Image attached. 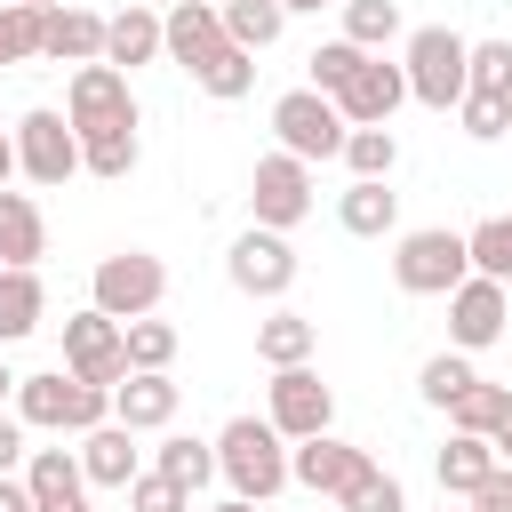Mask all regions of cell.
<instances>
[{"label":"cell","mask_w":512,"mask_h":512,"mask_svg":"<svg viewBox=\"0 0 512 512\" xmlns=\"http://www.w3.org/2000/svg\"><path fill=\"white\" fill-rule=\"evenodd\" d=\"M0 512H40V504H32V488H24V480H0Z\"/></svg>","instance_id":"cell-45"},{"label":"cell","mask_w":512,"mask_h":512,"mask_svg":"<svg viewBox=\"0 0 512 512\" xmlns=\"http://www.w3.org/2000/svg\"><path fill=\"white\" fill-rule=\"evenodd\" d=\"M8 400H16V376H8V360H0V408H8Z\"/></svg>","instance_id":"cell-50"},{"label":"cell","mask_w":512,"mask_h":512,"mask_svg":"<svg viewBox=\"0 0 512 512\" xmlns=\"http://www.w3.org/2000/svg\"><path fill=\"white\" fill-rule=\"evenodd\" d=\"M152 472H168V480H184L192 496L216 480V440H192V432H168L160 448H152Z\"/></svg>","instance_id":"cell-27"},{"label":"cell","mask_w":512,"mask_h":512,"mask_svg":"<svg viewBox=\"0 0 512 512\" xmlns=\"http://www.w3.org/2000/svg\"><path fill=\"white\" fill-rule=\"evenodd\" d=\"M24 8H56V0H24Z\"/></svg>","instance_id":"cell-53"},{"label":"cell","mask_w":512,"mask_h":512,"mask_svg":"<svg viewBox=\"0 0 512 512\" xmlns=\"http://www.w3.org/2000/svg\"><path fill=\"white\" fill-rule=\"evenodd\" d=\"M504 320H512V288L504 280H464L456 296H448V344L456 352H488L496 336H504Z\"/></svg>","instance_id":"cell-14"},{"label":"cell","mask_w":512,"mask_h":512,"mask_svg":"<svg viewBox=\"0 0 512 512\" xmlns=\"http://www.w3.org/2000/svg\"><path fill=\"white\" fill-rule=\"evenodd\" d=\"M312 168L296 160V152H264L256 160V176H248V208H256V224L264 232H296L304 216H312Z\"/></svg>","instance_id":"cell-10"},{"label":"cell","mask_w":512,"mask_h":512,"mask_svg":"<svg viewBox=\"0 0 512 512\" xmlns=\"http://www.w3.org/2000/svg\"><path fill=\"white\" fill-rule=\"evenodd\" d=\"M344 512H408V488H400V480L376 464V472H368V480L344 496Z\"/></svg>","instance_id":"cell-42"},{"label":"cell","mask_w":512,"mask_h":512,"mask_svg":"<svg viewBox=\"0 0 512 512\" xmlns=\"http://www.w3.org/2000/svg\"><path fill=\"white\" fill-rule=\"evenodd\" d=\"M48 64H104V16L96 8H72V0H56L48 8V48H40Z\"/></svg>","instance_id":"cell-20"},{"label":"cell","mask_w":512,"mask_h":512,"mask_svg":"<svg viewBox=\"0 0 512 512\" xmlns=\"http://www.w3.org/2000/svg\"><path fill=\"white\" fill-rule=\"evenodd\" d=\"M344 40L352 48H392L400 40V0H344Z\"/></svg>","instance_id":"cell-34"},{"label":"cell","mask_w":512,"mask_h":512,"mask_svg":"<svg viewBox=\"0 0 512 512\" xmlns=\"http://www.w3.org/2000/svg\"><path fill=\"white\" fill-rule=\"evenodd\" d=\"M120 336H128V368H152V376H160V368L176 360V320H160V312L128 320Z\"/></svg>","instance_id":"cell-36"},{"label":"cell","mask_w":512,"mask_h":512,"mask_svg":"<svg viewBox=\"0 0 512 512\" xmlns=\"http://www.w3.org/2000/svg\"><path fill=\"white\" fill-rule=\"evenodd\" d=\"M400 104H408V72L384 64V56H360V72L336 88V112H344L352 128H392Z\"/></svg>","instance_id":"cell-15"},{"label":"cell","mask_w":512,"mask_h":512,"mask_svg":"<svg viewBox=\"0 0 512 512\" xmlns=\"http://www.w3.org/2000/svg\"><path fill=\"white\" fill-rule=\"evenodd\" d=\"M472 384H480L472 352H432V360H424V376H416V392H424L432 408H456V400H464Z\"/></svg>","instance_id":"cell-33"},{"label":"cell","mask_w":512,"mask_h":512,"mask_svg":"<svg viewBox=\"0 0 512 512\" xmlns=\"http://www.w3.org/2000/svg\"><path fill=\"white\" fill-rule=\"evenodd\" d=\"M224 280H232L240 296H256V304H280V296L296 288V248H288V232L248 224V232L224 248Z\"/></svg>","instance_id":"cell-8"},{"label":"cell","mask_w":512,"mask_h":512,"mask_svg":"<svg viewBox=\"0 0 512 512\" xmlns=\"http://www.w3.org/2000/svg\"><path fill=\"white\" fill-rule=\"evenodd\" d=\"M24 432H32V424H24L16 408H0V480H16V472H24V456H32V448H24Z\"/></svg>","instance_id":"cell-43"},{"label":"cell","mask_w":512,"mask_h":512,"mask_svg":"<svg viewBox=\"0 0 512 512\" xmlns=\"http://www.w3.org/2000/svg\"><path fill=\"white\" fill-rule=\"evenodd\" d=\"M488 448H496V456L512 464V400H504V416H496V432H488Z\"/></svg>","instance_id":"cell-46"},{"label":"cell","mask_w":512,"mask_h":512,"mask_svg":"<svg viewBox=\"0 0 512 512\" xmlns=\"http://www.w3.org/2000/svg\"><path fill=\"white\" fill-rule=\"evenodd\" d=\"M472 504H480V512H512V464H504V472H496V480H488Z\"/></svg>","instance_id":"cell-44"},{"label":"cell","mask_w":512,"mask_h":512,"mask_svg":"<svg viewBox=\"0 0 512 512\" xmlns=\"http://www.w3.org/2000/svg\"><path fill=\"white\" fill-rule=\"evenodd\" d=\"M56 512H96V504H88V496H80V504H56Z\"/></svg>","instance_id":"cell-52"},{"label":"cell","mask_w":512,"mask_h":512,"mask_svg":"<svg viewBox=\"0 0 512 512\" xmlns=\"http://www.w3.org/2000/svg\"><path fill=\"white\" fill-rule=\"evenodd\" d=\"M312 344H320V328H312L304 312H288V304H280L272 320H256V360H264V368H304Z\"/></svg>","instance_id":"cell-26"},{"label":"cell","mask_w":512,"mask_h":512,"mask_svg":"<svg viewBox=\"0 0 512 512\" xmlns=\"http://www.w3.org/2000/svg\"><path fill=\"white\" fill-rule=\"evenodd\" d=\"M64 120H72L80 136L136 128V88H128V72H112V64H80L72 88H64Z\"/></svg>","instance_id":"cell-12"},{"label":"cell","mask_w":512,"mask_h":512,"mask_svg":"<svg viewBox=\"0 0 512 512\" xmlns=\"http://www.w3.org/2000/svg\"><path fill=\"white\" fill-rule=\"evenodd\" d=\"M40 256H48V216H40V200H32V192H0V264L40 272Z\"/></svg>","instance_id":"cell-21"},{"label":"cell","mask_w":512,"mask_h":512,"mask_svg":"<svg viewBox=\"0 0 512 512\" xmlns=\"http://www.w3.org/2000/svg\"><path fill=\"white\" fill-rule=\"evenodd\" d=\"M40 320H48V288H40V272L0 264V344H24Z\"/></svg>","instance_id":"cell-24"},{"label":"cell","mask_w":512,"mask_h":512,"mask_svg":"<svg viewBox=\"0 0 512 512\" xmlns=\"http://www.w3.org/2000/svg\"><path fill=\"white\" fill-rule=\"evenodd\" d=\"M360 56H368V48H352V40H328V48H312V56H304V64H312V80H304V88L336 96V88H344V80L360 72Z\"/></svg>","instance_id":"cell-39"},{"label":"cell","mask_w":512,"mask_h":512,"mask_svg":"<svg viewBox=\"0 0 512 512\" xmlns=\"http://www.w3.org/2000/svg\"><path fill=\"white\" fill-rule=\"evenodd\" d=\"M392 280H400V296H456V288L472 280V248H464V232H448V224L400 232V248H392Z\"/></svg>","instance_id":"cell-4"},{"label":"cell","mask_w":512,"mask_h":512,"mask_svg":"<svg viewBox=\"0 0 512 512\" xmlns=\"http://www.w3.org/2000/svg\"><path fill=\"white\" fill-rule=\"evenodd\" d=\"M152 56H168V48H160V16H152L144 0H128L120 16H104V64H112V72H136V64H152Z\"/></svg>","instance_id":"cell-22"},{"label":"cell","mask_w":512,"mask_h":512,"mask_svg":"<svg viewBox=\"0 0 512 512\" xmlns=\"http://www.w3.org/2000/svg\"><path fill=\"white\" fill-rule=\"evenodd\" d=\"M272 136H280V152H296V160L312 168V160H344L352 120L336 112V96H320V88H288V96H272Z\"/></svg>","instance_id":"cell-6"},{"label":"cell","mask_w":512,"mask_h":512,"mask_svg":"<svg viewBox=\"0 0 512 512\" xmlns=\"http://www.w3.org/2000/svg\"><path fill=\"white\" fill-rule=\"evenodd\" d=\"M8 176H16V136H0V192H8Z\"/></svg>","instance_id":"cell-47"},{"label":"cell","mask_w":512,"mask_h":512,"mask_svg":"<svg viewBox=\"0 0 512 512\" xmlns=\"http://www.w3.org/2000/svg\"><path fill=\"white\" fill-rule=\"evenodd\" d=\"M344 168H352V184H392L400 136H392V128H352V136H344Z\"/></svg>","instance_id":"cell-29"},{"label":"cell","mask_w":512,"mask_h":512,"mask_svg":"<svg viewBox=\"0 0 512 512\" xmlns=\"http://www.w3.org/2000/svg\"><path fill=\"white\" fill-rule=\"evenodd\" d=\"M16 176H32L40 192H56L64 176H80V128H72L64 112L32 104V112L16 120Z\"/></svg>","instance_id":"cell-7"},{"label":"cell","mask_w":512,"mask_h":512,"mask_svg":"<svg viewBox=\"0 0 512 512\" xmlns=\"http://www.w3.org/2000/svg\"><path fill=\"white\" fill-rule=\"evenodd\" d=\"M464 248H472V272H480V280H504V288H512V216L472 224V232H464Z\"/></svg>","instance_id":"cell-35"},{"label":"cell","mask_w":512,"mask_h":512,"mask_svg":"<svg viewBox=\"0 0 512 512\" xmlns=\"http://www.w3.org/2000/svg\"><path fill=\"white\" fill-rule=\"evenodd\" d=\"M216 472L232 480V496L248 504H272L288 488V440L272 432V416H232L216 432Z\"/></svg>","instance_id":"cell-2"},{"label":"cell","mask_w":512,"mask_h":512,"mask_svg":"<svg viewBox=\"0 0 512 512\" xmlns=\"http://www.w3.org/2000/svg\"><path fill=\"white\" fill-rule=\"evenodd\" d=\"M160 48H168V64L200 72V64L224 48V8H208V0H176V8L160 16Z\"/></svg>","instance_id":"cell-17"},{"label":"cell","mask_w":512,"mask_h":512,"mask_svg":"<svg viewBox=\"0 0 512 512\" xmlns=\"http://www.w3.org/2000/svg\"><path fill=\"white\" fill-rule=\"evenodd\" d=\"M136 160H144L136 128H104V136H80V168H88V176H104V184L136 176Z\"/></svg>","instance_id":"cell-31"},{"label":"cell","mask_w":512,"mask_h":512,"mask_svg":"<svg viewBox=\"0 0 512 512\" xmlns=\"http://www.w3.org/2000/svg\"><path fill=\"white\" fill-rule=\"evenodd\" d=\"M504 400H512V384H488V376H480V384L448 408V424H456V432H472V440H488V432H496V416H504Z\"/></svg>","instance_id":"cell-37"},{"label":"cell","mask_w":512,"mask_h":512,"mask_svg":"<svg viewBox=\"0 0 512 512\" xmlns=\"http://www.w3.org/2000/svg\"><path fill=\"white\" fill-rule=\"evenodd\" d=\"M472 88L512 96V40H472Z\"/></svg>","instance_id":"cell-40"},{"label":"cell","mask_w":512,"mask_h":512,"mask_svg":"<svg viewBox=\"0 0 512 512\" xmlns=\"http://www.w3.org/2000/svg\"><path fill=\"white\" fill-rule=\"evenodd\" d=\"M400 72H408V96H416V104L456 112V104H464V88H472V40H464V32H448V24H416V32H408Z\"/></svg>","instance_id":"cell-3"},{"label":"cell","mask_w":512,"mask_h":512,"mask_svg":"<svg viewBox=\"0 0 512 512\" xmlns=\"http://www.w3.org/2000/svg\"><path fill=\"white\" fill-rule=\"evenodd\" d=\"M456 120H464V136H472V144H496V136L512 128V96H480V88H464Z\"/></svg>","instance_id":"cell-38"},{"label":"cell","mask_w":512,"mask_h":512,"mask_svg":"<svg viewBox=\"0 0 512 512\" xmlns=\"http://www.w3.org/2000/svg\"><path fill=\"white\" fill-rule=\"evenodd\" d=\"M64 368H72L80 384H104V392H112V384L128 376V336H120V320L96 312V304L72 312V320H64Z\"/></svg>","instance_id":"cell-13"},{"label":"cell","mask_w":512,"mask_h":512,"mask_svg":"<svg viewBox=\"0 0 512 512\" xmlns=\"http://www.w3.org/2000/svg\"><path fill=\"white\" fill-rule=\"evenodd\" d=\"M208 512H264V504H248V496H224V504H208Z\"/></svg>","instance_id":"cell-49"},{"label":"cell","mask_w":512,"mask_h":512,"mask_svg":"<svg viewBox=\"0 0 512 512\" xmlns=\"http://www.w3.org/2000/svg\"><path fill=\"white\" fill-rule=\"evenodd\" d=\"M128 512H192V488H184V480H168V472H136Z\"/></svg>","instance_id":"cell-41"},{"label":"cell","mask_w":512,"mask_h":512,"mask_svg":"<svg viewBox=\"0 0 512 512\" xmlns=\"http://www.w3.org/2000/svg\"><path fill=\"white\" fill-rule=\"evenodd\" d=\"M176 400H184V384L160 368H128L120 384H112V424H128V432H168L176 424Z\"/></svg>","instance_id":"cell-16"},{"label":"cell","mask_w":512,"mask_h":512,"mask_svg":"<svg viewBox=\"0 0 512 512\" xmlns=\"http://www.w3.org/2000/svg\"><path fill=\"white\" fill-rule=\"evenodd\" d=\"M192 80H200V88H208V96H216V104H240V96H248V88H256V56H248V48H232V40H224V48H216V56H208V64H200V72H192Z\"/></svg>","instance_id":"cell-32"},{"label":"cell","mask_w":512,"mask_h":512,"mask_svg":"<svg viewBox=\"0 0 512 512\" xmlns=\"http://www.w3.org/2000/svg\"><path fill=\"white\" fill-rule=\"evenodd\" d=\"M160 296H168V264H160L152 248H112V256H96V272H88V304L112 312L120 328L144 320V312H160Z\"/></svg>","instance_id":"cell-5"},{"label":"cell","mask_w":512,"mask_h":512,"mask_svg":"<svg viewBox=\"0 0 512 512\" xmlns=\"http://www.w3.org/2000/svg\"><path fill=\"white\" fill-rule=\"evenodd\" d=\"M16 416L32 432H96L112 424V392L104 384H80L72 368H40V376H16Z\"/></svg>","instance_id":"cell-1"},{"label":"cell","mask_w":512,"mask_h":512,"mask_svg":"<svg viewBox=\"0 0 512 512\" xmlns=\"http://www.w3.org/2000/svg\"><path fill=\"white\" fill-rule=\"evenodd\" d=\"M368 472H376V456H368L360 440H336V432H320V440H296V448H288V480H296V488H312V496H336V504H344Z\"/></svg>","instance_id":"cell-11"},{"label":"cell","mask_w":512,"mask_h":512,"mask_svg":"<svg viewBox=\"0 0 512 512\" xmlns=\"http://www.w3.org/2000/svg\"><path fill=\"white\" fill-rule=\"evenodd\" d=\"M40 48H48V8L0 0V64H40Z\"/></svg>","instance_id":"cell-30"},{"label":"cell","mask_w":512,"mask_h":512,"mask_svg":"<svg viewBox=\"0 0 512 512\" xmlns=\"http://www.w3.org/2000/svg\"><path fill=\"white\" fill-rule=\"evenodd\" d=\"M280 32H288V8H280V0H232V8H224V40L248 48V56H264Z\"/></svg>","instance_id":"cell-28"},{"label":"cell","mask_w":512,"mask_h":512,"mask_svg":"<svg viewBox=\"0 0 512 512\" xmlns=\"http://www.w3.org/2000/svg\"><path fill=\"white\" fill-rule=\"evenodd\" d=\"M440 512H480V504H456V496H440Z\"/></svg>","instance_id":"cell-51"},{"label":"cell","mask_w":512,"mask_h":512,"mask_svg":"<svg viewBox=\"0 0 512 512\" xmlns=\"http://www.w3.org/2000/svg\"><path fill=\"white\" fill-rule=\"evenodd\" d=\"M208 8H232V0H208Z\"/></svg>","instance_id":"cell-54"},{"label":"cell","mask_w":512,"mask_h":512,"mask_svg":"<svg viewBox=\"0 0 512 512\" xmlns=\"http://www.w3.org/2000/svg\"><path fill=\"white\" fill-rule=\"evenodd\" d=\"M24 488H32V504H40V512H56V504H80V496H88L80 448H32V456H24Z\"/></svg>","instance_id":"cell-23"},{"label":"cell","mask_w":512,"mask_h":512,"mask_svg":"<svg viewBox=\"0 0 512 512\" xmlns=\"http://www.w3.org/2000/svg\"><path fill=\"white\" fill-rule=\"evenodd\" d=\"M264 416H272V432L296 448V440H320V432H328L336 392L320 384V368H312V360H304V368H272V384H264Z\"/></svg>","instance_id":"cell-9"},{"label":"cell","mask_w":512,"mask_h":512,"mask_svg":"<svg viewBox=\"0 0 512 512\" xmlns=\"http://www.w3.org/2000/svg\"><path fill=\"white\" fill-rule=\"evenodd\" d=\"M336 224H344L352 240H384V232L400 224V192H392V184H344Z\"/></svg>","instance_id":"cell-25"},{"label":"cell","mask_w":512,"mask_h":512,"mask_svg":"<svg viewBox=\"0 0 512 512\" xmlns=\"http://www.w3.org/2000/svg\"><path fill=\"white\" fill-rule=\"evenodd\" d=\"M432 472H440V496H456V504H472L496 472H504V456L488 448V440H472V432H448V448L432 456Z\"/></svg>","instance_id":"cell-19"},{"label":"cell","mask_w":512,"mask_h":512,"mask_svg":"<svg viewBox=\"0 0 512 512\" xmlns=\"http://www.w3.org/2000/svg\"><path fill=\"white\" fill-rule=\"evenodd\" d=\"M80 472H88V488H136V472H144V448H136V432L128 424H96V432H80Z\"/></svg>","instance_id":"cell-18"},{"label":"cell","mask_w":512,"mask_h":512,"mask_svg":"<svg viewBox=\"0 0 512 512\" xmlns=\"http://www.w3.org/2000/svg\"><path fill=\"white\" fill-rule=\"evenodd\" d=\"M280 8H288V16H320L328 0H280Z\"/></svg>","instance_id":"cell-48"}]
</instances>
